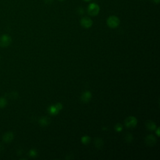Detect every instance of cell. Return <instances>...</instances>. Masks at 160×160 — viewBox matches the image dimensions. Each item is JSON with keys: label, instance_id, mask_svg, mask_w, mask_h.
Masks as SVG:
<instances>
[{"label": "cell", "instance_id": "obj_20", "mask_svg": "<svg viewBox=\"0 0 160 160\" xmlns=\"http://www.w3.org/2000/svg\"><path fill=\"white\" fill-rule=\"evenodd\" d=\"M159 129L158 128L157 129V132H156V133H157V135L159 136Z\"/></svg>", "mask_w": 160, "mask_h": 160}, {"label": "cell", "instance_id": "obj_4", "mask_svg": "<svg viewBox=\"0 0 160 160\" xmlns=\"http://www.w3.org/2000/svg\"><path fill=\"white\" fill-rule=\"evenodd\" d=\"M124 123H125V125L126 127L129 128H133L136 126L138 121L135 117L129 116L126 118Z\"/></svg>", "mask_w": 160, "mask_h": 160}, {"label": "cell", "instance_id": "obj_8", "mask_svg": "<svg viewBox=\"0 0 160 160\" xmlns=\"http://www.w3.org/2000/svg\"><path fill=\"white\" fill-rule=\"evenodd\" d=\"M81 101L84 103H87L91 98V93L90 91H86L81 96Z\"/></svg>", "mask_w": 160, "mask_h": 160}, {"label": "cell", "instance_id": "obj_19", "mask_svg": "<svg viewBox=\"0 0 160 160\" xmlns=\"http://www.w3.org/2000/svg\"><path fill=\"white\" fill-rule=\"evenodd\" d=\"M152 1L155 3H156V4H159L160 0H152Z\"/></svg>", "mask_w": 160, "mask_h": 160}, {"label": "cell", "instance_id": "obj_18", "mask_svg": "<svg viewBox=\"0 0 160 160\" xmlns=\"http://www.w3.org/2000/svg\"><path fill=\"white\" fill-rule=\"evenodd\" d=\"M128 138H126V140L127 141H131L132 140V139H133V138H132V134H129L128 136Z\"/></svg>", "mask_w": 160, "mask_h": 160}, {"label": "cell", "instance_id": "obj_16", "mask_svg": "<svg viewBox=\"0 0 160 160\" xmlns=\"http://www.w3.org/2000/svg\"><path fill=\"white\" fill-rule=\"evenodd\" d=\"M29 155H30V156H31V157L37 156V151L34 150H31L30 151H29Z\"/></svg>", "mask_w": 160, "mask_h": 160}, {"label": "cell", "instance_id": "obj_17", "mask_svg": "<svg viewBox=\"0 0 160 160\" xmlns=\"http://www.w3.org/2000/svg\"><path fill=\"white\" fill-rule=\"evenodd\" d=\"M55 106H56V107L57 108V109H58L59 111H60V110L62 109L63 106H62V104H61V103H58V104H56Z\"/></svg>", "mask_w": 160, "mask_h": 160}, {"label": "cell", "instance_id": "obj_2", "mask_svg": "<svg viewBox=\"0 0 160 160\" xmlns=\"http://www.w3.org/2000/svg\"><path fill=\"white\" fill-rule=\"evenodd\" d=\"M107 25L111 28H115L119 26L120 20L116 16H111L107 19Z\"/></svg>", "mask_w": 160, "mask_h": 160}, {"label": "cell", "instance_id": "obj_9", "mask_svg": "<svg viewBox=\"0 0 160 160\" xmlns=\"http://www.w3.org/2000/svg\"><path fill=\"white\" fill-rule=\"evenodd\" d=\"M146 126L148 129L151 130V131H153V130L156 129V124L151 121H148L146 123Z\"/></svg>", "mask_w": 160, "mask_h": 160}, {"label": "cell", "instance_id": "obj_23", "mask_svg": "<svg viewBox=\"0 0 160 160\" xmlns=\"http://www.w3.org/2000/svg\"><path fill=\"white\" fill-rule=\"evenodd\" d=\"M59 1H64V0H59Z\"/></svg>", "mask_w": 160, "mask_h": 160}, {"label": "cell", "instance_id": "obj_12", "mask_svg": "<svg viewBox=\"0 0 160 160\" xmlns=\"http://www.w3.org/2000/svg\"><path fill=\"white\" fill-rule=\"evenodd\" d=\"M50 121L49 119L47 118H42L39 121V123L41 124V126H46L49 124Z\"/></svg>", "mask_w": 160, "mask_h": 160}, {"label": "cell", "instance_id": "obj_5", "mask_svg": "<svg viewBox=\"0 0 160 160\" xmlns=\"http://www.w3.org/2000/svg\"><path fill=\"white\" fill-rule=\"evenodd\" d=\"M81 25L85 28H90L93 25V21L88 17L82 18L80 21Z\"/></svg>", "mask_w": 160, "mask_h": 160}, {"label": "cell", "instance_id": "obj_10", "mask_svg": "<svg viewBox=\"0 0 160 160\" xmlns=\"http://www.w3.org/2000/svg\"><path fill=\"white\" fill-rule=\"evenodd\" d=\"M94 145L98 148V149H102L103 146V141L101 138H96L94 140Z\"/></svg>", "mask_w": 160, "mask_h": 160}, {"label": "cell", "instance_id": "obj_14", "mask_svg": "<svg viewBox=\"0 0 160 160\" xmlns=\"http://www.w3.org/2000/svg\"><path fill=\"white\" fill-rule=\"evenodd\" d=\"M90 140H91V138L90 137H89V136H83V137L81 138V142L84 145L88 144L89 143H90Z\"/></svg>", "mask_w": 160, "mask_h": 160}, {"label": "cell", "instance_id": "obj_7", "mask_svg": "<svg viewBox=\"0 0 160 160\" xmlns=\"http://www.w3.org/2000/svg\"><path fill=\"white\" fill-rule=\"evenodd\" d=\"M14 138V134L12 132H7L4 134L3 136V140L5 143H10Z\"/></svg>", "mask_w": 160, "mask_h": 160}, {"label": "cell", "instance_id": "obj_13", "mask_svg": "<svg viewBox=\"0 0 160 160\" xmlns=\"http://www.w3.org/2000/svg\"><path fill=\"white\" fill-rule=\"evenodd\" d=\"M7 104V100L5 98L1 97L0 98V108H3L4 107H5L6 106Z\"/></svg>", "mask_w": 160, "mask_h": 160}, {"label": "cell", "instance_id": "obj_6", "mask_svg": "<svg viewBox=\"0 0 160 160\" xmlns=\"http://www.w3.org/2000/svg\"><path fill=\"white\" fill-rule=\"evenodd\" d=\"M145 143L148 146H153L156 143V138L153 135H148L145 138Z\"/></svg>", "mask_w": 160, "mask_h": 160}, {"label": "cell", "instance_id": "obj_11", "mask_svg": "<svg viewBox=\"0 0 160 160\" xmlns=\"http://www.w3.org/2000/svg\"><path fill=\"white\" fill-rule=\"evenodd\" d=\"M60 111H59L57 108L56 107V106H51V107H50L49 108V113L50 114L55 115H57L58 113V112Z\"/></svg>", "mask_w": 160, "mask_h": 160}, {"label": "cell", "instance_id": "obj_21", "mask_svg": "<svg viewBox=\"0 0 160 160\" xmlns=\"http://www.w3.org/2000/svg\"><path fill=\"white\" fill-rule=\"evenodd\" d=\"M47 3H51L53 1V0H46Z\"/></svg>", "mask_w": 160, "mask_h": 160}, {"label": "cell", "instance_id": "obj_15", "mask_svg": "<svg viewBox=\"0 0 160 160\" xmlns=\"http://www.w3.org/2000/svg\"><path fill=\"white\" fill-rule=\"evenodd\" d=\"M115 129H116V132H121V131H122V129H123V126H122L121 124H117L115 126Z\"/></svg>", "mask_w": 160, "mask_h": 160}, {"label": "cell", "instance_id": "obj_1", "mask_svg": "<svg viewBox=\"0 0 160 160\" xmlns=\"http://www.w3.org/2000/svg\"><path fill=\"white\" fill-rule=\"evenodd\" d=\"M99 11L100 8L96 3H91L88 5V13L92 16H97L99 13Z\"/></svg>", "mask_w": 160, "mask_h": 160}, {"label": "cell", "instance_id": "obj_22", "mask_svg": "<svg viewBox=\"0 0 160 160\" xmlns=\"http://www.w3.org/2000/svg\"><path fill=\"white\" fill-rule=\"evenodd\" d=\"M84 1H86V2H88V1H90L91 0H83Z\"/></svg>", "mask_w": 160, "mask_h": 160}, {"label": "cell", "instance_id": "obj_3", "mask_svg": "<svg viewBox=\"0 0 160 160\" xmlns=\"http://www.w3.org/2000/svg\"><path fill=\"white\" fill-rule=\"evenodd\" d=\"M11 42H12V39L8 34H3L0 37V46L1 47H3V48L8 47L10 45Z\"/></svg>", "mask_w": 160, "mask_h": 160}]
</instances>
